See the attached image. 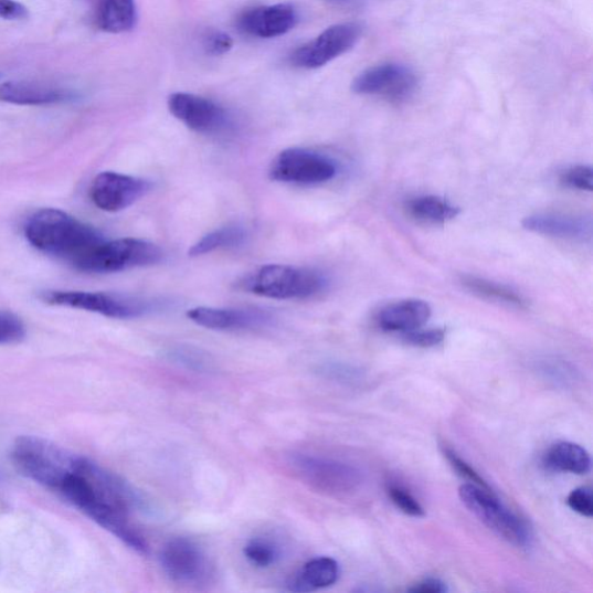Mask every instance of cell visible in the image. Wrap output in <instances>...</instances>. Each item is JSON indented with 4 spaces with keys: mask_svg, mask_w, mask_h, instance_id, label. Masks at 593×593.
<instances>
[{
    "mask_svg": "<svg viewBox=\"0 0 593 593\" xmlns=\"http://www.w3.org/2000/svg\"><path fill=\"white\" fill-rule=\"evenodd\" d=\"M33 481L57 493L134 551L148 552L146 539L130 520L136 495L114 473L51 442L35 464Z\"/></svg>",
    "mask_w": 593,
    "mask_h": 593,
    "instance_id": "1",
    "label": "cell"
},
{
    "mask_svg": "<svg viewBox=\"0 0 593 593\" xmlns=\"http://www.w3.org/2000/svg\"><path fill=\"white\" fill-rule=\"evenodd\" d=\"M28 242L39 252L76 267L105 236L100 231L59 209H41L25 224Z\"/></svg>",
    "mask_w": 593,
    "mask_h": 593,
    "instance_id": "2",
    "label": "cell"
},
{
    "mask_svg": "<svg viewBox=\"0 0 593 593\" xmlns=\"http://www.w3.org/2000/svg\"><path fill=\"white\" fill-rule=\"evenodd\" d=\"M327 280L320 273L288 265H268L247 275L240 283L250 294L272 299H304L326 288Z\"/></svg>",
    "mask_w": 593,
    "mask_h": 593,
    "instance_id": "3",
    "label": "cell"
},
{
    "mask_svg": "<svg viewBox=\"0 0 593 593\" xmlns=\"http://www.w3.org/2000/svg\"><path fill=\"white\" fill-rule=\"evenodd\" d=\"M459 496L465 507L498 537L516 548H529L533 537L527 521L507 508L491 490L464 485Z\"/></svg>",
    "mask_w": 593,
    "mask_h": 593,
    "instance_id": "4",
    "label": "cell"
},
{
    "mask_svg": "<svg viewBox=\"0 0 593 593\" xmlns=\"http://www.w3.org/2000/svg\"><path fill=\"white\" fill-rule=\"evenodd\" d=\"M162 256V251L147 241L135 239L105 240L89 252L75 268L87 274L120 273L157 265Z\"/></svg>",
    "mask_w": 593,
    "mask_h": 593,
    "instance_id": "5",
    "label": "cell"
},
{
    "mask_svg": "<svg viewBox=\"0 0 593 593\" xmlns=\"http://www.w3.org/2000/svg\"><path fill=\"white\" fill-rule=\"evenodd\" d=\"M290 465L297 477L313 489L331 495H348L363 483L362 472L349 464L310 455H295Z\"/></svg>",
    "mask_w": 593,
    "mask_h": 593,
    "instance_id": "6",
    "label": "cell"
},
{
    "mask_svg": "<svg viewBox=\"0 0 593 593\" xmlns=\"http://www.w3.org/2000/svg\"><path fill=\"white\" fill-rule=\"evenodd\" d=\"M41 299L50 305L76 308L113 319H134L151 311V303L113 293L46 292Z\"/></svg>",
    "mask_w": 593,
    "mask_h": 593,
    "instance_id": "7",
    "label": "cell"
},
{
    "mask_svg": "<svg viewBox=\"0 0 593 593\" xmlns=\"http://www.w3.org/2000/svg\"><path fill=\"white\" fill-rule=\"evenodd\" d=\"M419 86L414 71L400 63H382L363 71L351 84L361 96L379 97L391 103L411 99Z\"/></svg>",
    "mask_w": 593,
    "mask_h": 593,
    "instance_id": "8",
    "label": "cell"
},
{
    "mask_svg": "<svg viewBox=\"0 0 593 593\" xmlns=\"http://www.w3.org/2000/svg\"><path fill=\"white\" fill-rule=\"evenodd\" d=\"M268 173L276 182L314 186L335 179L338 168L327 156L303 148H292L275 157Z\"/></svg>",
    "mask_w": 593,
    "mask_h": 593,
    "instance_id": "9",
    "label": "cell"
},
{
    "mask_svg": "<svg viewBox=\"0 0 593 593\" xmlns=\"http://www.w3.org/2000/svg\"><path fill=\"white\" fill-rule=\"evenodd\" d=\"M361 35L362 28L358 23H338L294 51L289 56L290 64L304 70L322 67L350 52Z\"/></svg>",
    "mask_w": 593,
    "mask_h": 593,
    "instance_id": "10",
    "label": "cell"
},
{
    "mask_svg": "<svg viewBox=\"0 0 593 593\" xmlns=\"http://www.w3.org/2000/svg\"><path fill=\"white\" fill-rule=\"evenodd\" d=\"M168 106L177 120L199 134H219L230 124L229 114L222 106L193 93L171 94Z\"/></svg>",
    "mask_w": 593,
    "mask_h": 593,
    "instance_id": "11",
    "label": "cell"
},
{
    "mask_svg": "<svg viewBox=\"0 0 593 593\" xmlns=\"http://www.w3.org/2000/svg\"><path fill=\"white\" fill-rule=\"evenodd\" d=\"M148 180L116 172H104L93 180L89 197L94 205L106 212L123 211L151 192Z\"/></svg>",
    "mask_w": 593,
    "mask_h": 593,
    "instance_id": "12",
    "label": "cell"
},
{
    "mask_svg": "<svg viewBox=\"0 0 593 593\" xmlns=\"http://www.w3.org/2000/svg\"><path fill=\"white\" fill-rule=\"evenodd\" d=\"M159 561L163 573L178 583L197 584L208 576L205 554L199 544L186 538H176L165 543Z\"/></svg>",
    "mask_w": 593,
    "mask_h": 593,
    "instance_id": "13",
    "label": "cell"
},
{
    "mask_svg": "<svg viewBox=\"0 0 593 593\" xmlns=\"http://www.w3.org/2000/svg\"><path fill=\"white\" fill-rule=\"evenodd\" d=\"M298 11L293 4L248 9L236 18L240 32L257 39H275L292 32L298 23Z\"/></svg>",
    "mask_w": 593,
    "mask_h": 593,
    "instance_id": "14",
    "label": "cell"
},
{
    "mask_svg": "<svg viewBox=\"0 0 593 593\" xmlns=\"http://www.w3.org/2000/svg\"><path fill=\"white\" fill-rule=\"evenodd\" d=\"M187 317L194 324L212 330H241L268 326L273 318L260 310L242 308L194 307L187 311Z\"/></svg>",
    "mask_w": 593,
    "mask_h": 593,
    "instance_id": "15",
    "label": "cell"
},
{
    "mask_svg": "<svg viewBox=\"0 0 593 593\" xmlns=\"http://www.w3.org/2000/svg\"><path fill=\"white\" fill-rule=\"evenodd\" d=\"M523 226L534 233L553 239L586 242L592 239L591 218L561 215V213H539L523 221Z\"/></svg>",
    "mask_w": 593,
    "mask_h": 593,
    "instance_id": "16",
    "label": "cell"
},
{
    "mask_svg": "<svg viewBox=\"0 0 593 593\" xmlns=\"http://www.w3.org/2000/svg\"><path fill=\"white\" fill-rule=\"evenodd\" d=\"M432 317V307L420 299L401 300L383 308L377 315L379 328L391 333H409L421 328Z\"/></svg>",
    "mask_w": 593,
    "mask_h": 593,
    "instance_id": "17",
    "label": "cell"
},
{
    "mask_svg": "<svg viewBox=\"0 0 593 593\" xmlns=\"http://www.w3.org/2000/svg\"><path fill=\"white\" fill-rule=\"evenodd\" d=\"M68 91L30 82H9L0 85V103L19 106H49L74 100Z\"/></svg>",
    "mask_w": 593,
    "mask_h": 593,
    "instance_id": "18",
    "label": "cell"
},
{
    "mask_svg": "<svg viewBox=\"0 0 593 593\" xmlns=\"http://www.w3.org/2000/svg\"><path fill=\"white\" fill-rule=\"evenodd\" d=\"M339 563L331 558H317L306 562L289 583L294 592H310L328 587L338 582Z\"/></svg>",
    "mask_w": 593,
    "mask_h": 593,
    "instance_id": "19",
    "label": "cell"
},
{
    "mask_svg": "<svg viewBox=\"0 0 593 593\" xmlns=\"http://www.w3.org/2000/svg\"><path fill=\"white\" fill-rule=\"evenodd\" d=\"M96 20L98 28L106 33L130 32L137 21L135 0H99Z\"/></svg>",
    "mask_w": 593,
    "mask_h": 593,
    "instance_id": "20",
    "label": "cell"
},
{
    "mask_svg": "<svg viewBox=\"0 0 593 593\" xmlns=\"http://www.w3.org/2000/svg\"><path fill=\"white\" fill-rule=\"evenodd\" d=\"M543 465L549 469L583 476L591 469L587 451L572 442L554 444L543 456Z\"/></svg>",
    "mask_w": 593,
    "mask_h": 593,
    "instance_id": "21",
    "label": "cell"
},
{
    "mask_svg": "<svg viewBox=\"0 0 593 593\" xmlns=\"http://www.w3.org/2000/svg\"><path fill=\"white\" fill-rule=\"evenodd\" d=\"M462 283L468 292L481 298L517 308L528 307L523 296L501 283L470 275L464 276Z\"/></svg>",
    "mask_w": 593,
    "mask_h": 593,
    "instance_id": "22",
    "label": "cell"
},
{
    "mask_svg": "<svg viewBox=\"0 0 593 593\" xmlns=\"http://www.w3.org/2000/svg\"><path fill=\"white\" fill-rule=\"evenodd\" d=\"M407 211L419 222L444 224L456 219L460 209L437 197H419L407 203Z\"/></svg>",
    "mask_w": 593,
    "mask_h": 593,
    "instance_id": "23",
    "label": "cell"
},
{
    "mask_svg": "<svg viewBox=\"0 0 593 593\" xmlns=\"http://www.w3.org/2000/svg\"><path fill=\"white\" fill-rule=\"evenodd\" d=\"M247 240V231L240 225H229L205 234L191 250L189 256H202L220 250L239 247Z\"/></svg>",
    "mask_w": 593,
    "mask_h": 593,
    "instance_id": "24",
    "label": "cell"
},
{
    "mask_svg": "<svg viewBox=\"0 0 593 593\" xmlns=\"http://www.w3.org/2000/svg\"><path fill=\"white\" fill-rule=\"evenodd\" d=\"M244 555L255 566L268 568L280 557L277 546L268 539L254 538L244 548Z\"/></svg>",
    "mask_w": 593,
    "mask_h": 593,
    "instance_id": "25",
    "label": "cell"
},
{
    "mask_svg": "<svg viewBox=\"0 0 593 593\" xmlns=\"http://www.w3.org/2000/svg\"><path fill=\"white\" fill-rule=\"evenodd\" d=\"M169 359L188 369L198 372H208L212 369L209 356L200 349L189 346H178L168 351Z\"/></svg>",
    "mask_w": 593,
    "mask_h": 593,
    "instance_id": "26",
    "label": "cell"
},
{
    "mask_svg": "<svg viewBox=\"0 0 593 593\" xmlns=\"http://www.w3.org/2000/svg\"><path fill=\"white\" fill-rule=\"evenodd\" d=\"M27 335V326L17 315L0 310V346L19 343Z\"/></svg>",
    "mask_w": 593,
    "mask_h": 593,
    "instance_id": "27",
    "label": "cell"
},
{
    "mask_svg": "<svg viewBox=\"0 0 593 593\" xmlns=\"http://www.w3.org/2000/svg\"><path fill=\"white\" fill-rule=\"evenodd\" d=\"M392 504L403 513L412 517H423L425 511L416 498L402 487L391 485L388 488Z\"/></svg>",
    "mask_w": 593,
    "mask_h": 593,
    "instance_id": "28",
    "label": "cell"
},
{
    "mask_svg": "<svg viewBox=\"0 0 593 593\" xmlns=\"http://www.w3.org/2000/svg\"><path fill=\"white\" fill-rule=\"evenodd\" d=\"M443 455L448 462V464L451 465V467H453L457 472V474H459L462 478L468 480L469 483H472V485H476L484 489L490 490V487L488 486L486 480L480 476V474L476 469H474L472 466H469L465 460H463L455 453V451L448 447H443Z\"/></svg>",
    "mask_w": 593,
    "mask_h": 593,
    "instance_id": "29",
    "label": "cell"
},
{
    "mask_svg": "<svg viewBox=\"0 0 593 593\" xmlns=\"http://www.w3.org/2000/svg\"><path fill=\"white\" fill-rule=\"evenodd\" d=\"M561 182L569 188L578 189V191L592 192L593 170L590 166H574V168L564 171Z\"/></svg>",
    "mask_w": 593,
    "mask_h": 593,
    "instance_id": "30",
    "label": "cell"
},
{
    "mask_svg": "<svg viewBox=\"0 0 593 593\" xmlns=\"http://www.w3.org/2000/svg\"><path fill=\"white\" fill-rule=\"evenodd\" d=\"M202 49L207 55L223 56L233 49V40L222 31H207L202 38Z\"/></svg>",
    "mask_w": 593,
    "mask_h": 593,
    "instance_id": "31",
    "label": "cell"
},
{
    "mask_svg": "<svg viewBox=\"0 0 593 593\" xmlns=\"http://www.w3.org/2000/svg\"><path fill=\"white\" fill-rule=\"evenodd\" d=\"M445 339V331L441 328L421 329L403 333V340L409 345L420 348H433L440 346Z\"/></svg>",
    "mask_w": 593,
    "mask_h": 593,
    "instance_id": "32",
    "label": "cell"
},
{
    "mask_svg": "<svg viewBox=\"0 0 593 593\" xmlns=\"http://www.w3.org/2000/svg\"><path fill=\"white\" fill-rule=\"evenodd\" d=\"M569 508L581 516L591 518L593 516V497L589 487H581L569 494L566 498Z\"/></svg>",
    "mask_w": 593,
    "mask_h": 593,
    "instance_id": "33",
    "label": "cell"
},
{
    "mask_svg": "<svg viewBox=\"0 0 593 593\" xmlns=\"http://www.w3.org/2000/svg\"><path fill=\"white\" fill-rule=\"evenodd\" d=\"M29 10L15 0H0V18L6 20H21L29 17Z\"/></svg>",
    "mask_w": 593,
    "mask_h": 593,
    "instance_id": "34",
    "label": "cell"
},
{
    "mask_svg": "<svg viewBox=\"0 0 593 593\" xmlns=\"http://www.w3.org/2000/svg\"><path fill=\"white\" fill-rule=\"evenodd\" d=\"M448 589L446 584L438 579H425L412 586L409 591L414 593H442Z\"/></svg>",
    "mask_w": 593,
    "mask_h": 593,
    "instance_id": "35",
    "label": "cell"
},
{
    "mask_svg": "<svg viewBox=\"0 0 593 593\" xmlns=\"http://www.w3.org/2000/svg\"><path fill=\"white\" fill-rule=\"evenodd\" d=\"M331 7L350 9L358 8L364 3V0H325Z\"/></svg>",
    "mask_w": 593,
    "mask_h": 593,
    "instance_id": "36",
    "label": "cell"
}]
</instances>
